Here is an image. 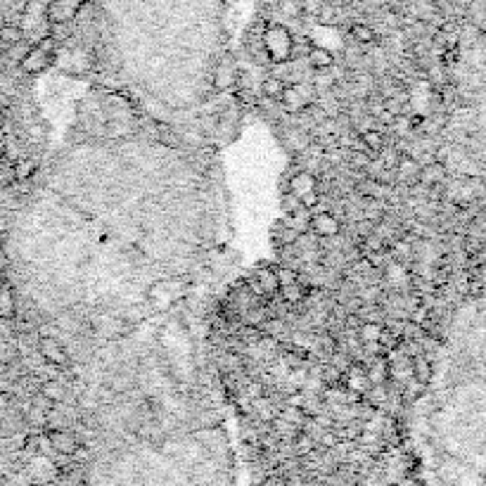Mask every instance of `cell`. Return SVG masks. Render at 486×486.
I'll return each mask as SVG.
<instances>
[{
	"mask_svg": "<svg viewBox=\"0 0 486 486\" xmlns=\"http://www.w3.org/2000/svg\"><path fill=\"white\" fill-rule=\"evenodd\" d=\"M40 394H43L48 401H53V403H60L62 398H65V389H62L57 382H45L43 387H40Z\"/></svg>",
	"mask_w": 486,
	"mask_h": 486,
	"instance_id": "603a6c76",
	"label": "cell"
},
{
	"mask_svg": "<svg viewBox=\"0 0 486 486\" xmlns=\"http://www.w3.org/2000/svg\"><path fill=\"white\" fill-rule=\"evenodd\" d=\"M48 439H50V444H53V448L57 451V453L72 455V453H76V451H79L76 437H74L72 432H67V430H55V432H50Z\"/></svg>",
	"mask_w": 486,
	"mask_h": 486,
	"instance_id": "8fae6325",
	"label": "cell"
},
{
	"mask_svg": "<svg viewBox=\"0 0 486 486\" xmlns=\"http://www.w3.org/2000/svg\"><path fill=\"white\" fill-rule=\"evenodd\" d=\"M282 202H285V211H289V213H294V211L304 209V206H302V202H299V197H297V195H292V193H289V190L285 193V197H282Z\"/></svg>",
	"mask_w": 486,
	"mask_h": 486,
	"instance_id": "484cf974",
	"label": "cell"
},
{
	"mask_svg": "<svg viewBox=\"0 0 486 486\" xmlns=\"http://www.w3.org/2000/svg\"><path fill=\"white\" fill-rule=\"evenodd\" d=\"M5 140H8V136H5V131L0 129V157L5 154Z\"/></svg>",
	"mask_w": 486,
	"mask_h": 486,
	"instance_id": "83f0119b",
	"label": "cell"
},
{
	"mask_svg": "<svg viewBox=\"0 0 486 486\" xmlns=\"http://www.w3.org/2000/svg\"><path fill=\"white\" fill-rule=\"evenodd\" d=\"M17 314V299L10 285H0V318L3 321H13Z\"/></svg>",
	"mask_w": 486,
	"mask_h": 486,
	"instance_id": "5bb4252c",
	"label": "cell"
},
{
	"mask_svg": "<svg viewBox=\"0 0 486 486\" xmlns=\"http://www.w3.org/2000/svg\"><path fill=\"white\" fill-rule=\"evenodd\" d=\"M254 287H257L259 294H277L280 292V285H277V275L275 268H257V277H254Z\"/></svg>",
	"mask_w": 486,
	"mask_h": 486,
	"instance_id": "9c48e42d",
	"label": "cell"
},
{
	"mask_svg": "<svg viewBox=\"0 0 486 486\" xmlns=\"http://www.w3.org/2000/svg\"><path fill=\"white\" fill-rule=\"evenodd\" d=\"M358 337L363 339L366 346H380V337H382V327L378 323H363L361 330H358Z\"/></svg>",
	"mask_w": 486,
	"mask_h": 486,
	"instance_id": "ac0fdd59",
	"label": "cell"
},
{
	"mask_svg": "<svg viewBox=\"0 0 486 486\" xmlns=\"http://www.w3.org/2000/svg\"><path fill=\"white\" fill-rule=\"evenodd\" d=\"M55 48H57V40L53 33L43 36L36 43L29 45V50L24 53V57L19 60V69L24 74H40L45 72L55 60Z\"/></svg>",
	"mask_w": 486,
	"mask_h": 486,
	"instance_id": "3957f363",
	"label": "cell"
},
{
	"mask_svg": "<svg viewBox=\"0 0 486 486\" xmlns=\"http://www.w3.org/2000/svg\"><path fill=\"white\" fill-rule=\"evenodd\" d=\"M287 190L302 200V197H306V195L318 193V178L311 171H299V173H294V176H292Z\"/></svg>",
	"mask_w": 486,
	"mask_h": 486,
	"instance_id": "ba28073f",
	"label": "cell"
},
{
	"mask_svg": "<svg viewBox=\"0 0 486 486\" xmlns=\"http://www.w3.org/2000/svg\"><path fill=\"white\" fill-rule=\"evenodd\" d=\"M306 55H309L311 69H316V72H327V69L334 67V55L327 48H323V45H311Z\"/></svg>",
	"mask_w": 486,
	"mask_h": 486,
	"instance_id": "7c38bea8",
	"label": "cell"
},
{
	"mask_svg": "<svg viewBox=\"0 0 486 486\" xmlns=\"http://www.w3.org/2000/svg\"><path fill=\"white\" fill-rule=\"evenodd\" d=\"M275 275H277V285L280 287H287V285H294L299 280V273L294 268H287V266H277L275 268Z\"/></svg>",
	"mask_w": 486,
	"mask_h": 486,
	"instance_id": "cb8c5ba5",
	"label": "cell"
},
{
	"mask_svg": "<svg viewBox=\"0 0 486 486\" xmlns=\"http://www.w3.org/2000/svg\"><path fill=\"white\" fill-rule=\"evenodd\" d=\"M306 292H309V289H306V287L302 285V277H299V280L294 282V285L280 287V294H282V299H285L287 304H297V302H302V299L306 297Z\"/></svg>",
	"mask_w": 486,
	"mask_h": 486,
	"instance_id": "d6986e66",
	"label": "cell"
},
{
	"mask_svg": "<svg viewBox=\"0 0 486 486\" xmlns=\"http://www.w3.org/2000/svg\"><path fill=\"white\" fill-rule=\"evenodd\" d=\"M38 354L43 356L45 363H50V366H55V368H67L69 361H72L69 351L62 346L60 339H55V337H40L38 339Z\"/></svg>",
	"mask_w": 486,
	"mask_h": 486,
	"instance_id": "8992f818",
	"label": "cell"
},
{
	"mask_svg": "<svg viewBox=\"0 0 486 486\" xmlns=\"http://www.w3.org/2000/svg\"><path fill=\"white\" fill-rule=\"evenodd\" d=\"M261 48L266 57H268L273 65H287L294 57V36L292 31L285 24H277V22H270V24L264 26L261 31Z\"/></svg>",
	"mask_w": 486,
	"mask_h": 486,
	"instance_id": "7a4b0ae2",
	"label": "cell"
},
{
	"mask_svg": "<svg viewBox=\"0 0 486 486\" xmlns=\"http://www.w3.org/2000/svg\"><path fill=\"white\" fill-rule=\"evenodd\" d=\"M5 230H8V221H5V218H0V233H5Z\"/></svg>",
	"mask_w": 486,
	"mask_h": 486,
	"instance_id": "f1b7e54d",
	"label": "cell"
},
{
	"mask_svg": "<svg viewBox=\"0 0 486 486\" xmlns=\"http://www.w3.org/2000/svg\"><path fill=\"white\" fill-rule=\"evenodd\" d=\"M277 8H280V15L297 19L302 15V0H277Z\"/></svg>",
	"mask_w": 486,
	"mask_h": 486,
	"instance_id": "7402d4cb",
	"label": "cell"
},
{
	"mask_svg": "<svg viewBox=\"0 0 486 486\" xmlns=\"http://www.w3.org/2000/svg\"><path fill=\"white\" fill-rule=\"evenodd\" d=\"M3 124H5V112L0 109V129H3Z\"/></svg>",
	"mask_w": 486,
	"mask_h": 486,
	"instance_id": "f546056e",
	"label": "cell"
},
{
	"mask_svg": "<svg viewBox=\"0 0 486 486\" xmlns=\"http://www.w3.org/2000/svg\"><path fill=\"white\" fill-rule=\"evenodd\" d=\"M105 486H228V479L213 460L197 458L185 465L183 477H114Z\"/></svg>",
	"mask_w": 486,
	"mask_h": 486,
	"instance_id": "6da1fadb",
	"label": "cell"
},
{
	"mask_svg": "<svg viewBox=\"0 0 486 486\" xmlns=\"http://www.w3.org/2000/svg\"><path fill=\"white\" fill-rule=\"evenodd\" d=\"M237 69L230 60L221 62V65L216 67V74H213V86H216V90H230L233 86L237 83Z\"/></svg>",
	"mask_w": 486,
	"mask_h": 486,
	"instance_id": "30bf717a",
	"label": "cell"
},
{
	"mask_svg": "<svg viewBox=\"0 0 486 486\" xmlns=\"http://www.w3.org/2000/svg\"><path fill=\"white\" fill-rule=\"evenodd\" d=\"M351 38H354L356 43H361V45H370V43H375L378 33H375V29L370 24L356 22V24H351Z\"/></svg>",
	"mask_w": 486,
	"mask_h": 486,
	"instance_id": "2e32d148",
	"label": "cell"
},
{
	"mask_svg": "<svg viewBox=\"0 0 486 486\" xmlns=\"http://www.w3.org/2000/svg\"><path fill=\"white\" fill-rule=\"evenodd\" d=\"M410 366H413V375H415V380L422 382V384H430V382H432V363L427 361L425 356H415Z\"/></svg>",
	"mask_w": 486,
	"mask_h": 486,
	"instance_id": "e0dca14e",
	"label": "cell"
},
{
	"mask_svg": "<svg viewBox=\"0 0 486 486\" xmlns=\"http://www.w3.org/2000/svg\"><path fill=\"white\" fill-rule=\"evenodd\" d=\"M309 230H314L318 237H337L342 233V221L332 211H316L311 213Z\"/></svg>",
	"mask_w": 486,
	"mask_h": 486,
	"instance_id": "52a82bcc",
	"label": "cell"
},
{
	"mask_svg": "<svg viewBox=\"0 0 486 486\" xmlns=\"http://www.w3.org/2000/svg\"><path fill=\"white\" fill-rule=\"evenodd\" d=\"M415 166H418V164H415L410 157H401V161H398V173H401V176H410V173L418 171Z\"/></svg>",
	"mask_w": 486,
	"mask_h": 486,
	"instance_id": "4316f807",
	"label": "cell"
},
{
	"mask_svg": "<svg viewBox=\"0 0 486 486\" xmlns=\"http://www.w3.org/2000/svg\"><path fill=\"white\" fill-rule=\"evenodd\" d=\"M358 143H361V149L368 154H380L384 149V136L378 129H366L358 136Z\"/></svg>",
	"mask_w": 486,
	"mask_h": 486,
	"instance_id": "4fadbf2b",
	"label": "cell"
},
{
	"mask_svg": "<svg viewBox=\"0 0 486 486\" xmlns=\"http://www.w3.org/2000/svg\"><path fill=\"white\" fill-rule=\"evenodd\" d=\"M33 171H36V161L33 159H17L15 166H13V176L15 181H29V178L33 176Z\"/></svg>",
	"mask_w": 486,
	"mask_h": 486,
	"instance_id": "ffe728a7",
	"label": "cell"
},
{
	"mask_svg": "<svg viewBox=\"0 0 486 486\" xmlns=\"http://www.w3.org/2000/svg\"><path fill=\"white\" fill-rule=\"evenodd\" d=\"M318 24H334L337 22V10L332 8V5H323V8H318Z\"/></svg>",
	"mask_w": 486,
	"mask_h": 486,
	"instance_id": "d4e9b609",
	"label": "cell"
},
{
	"mask_svg": "<svg viewBox=\"0 0 486 486\" xmlns=\"http://www.w3.org/2000/svg\"><path fill=\"white\" fill-rule=\"evenodd\" d=\"M19 40H24V33H22L19 24H3V26H0V43L15 45V43H19Z\"/></svg>",
	"mask_w": 486,
	"mask_h": 486,
	"instance_id": "44dd1931",
	"label": "cell"
},
{
	"mask_svg": "<svg viewBox=\"0 0 486 486\" xmlns=\"http://www.w3.org/2000/svg\"><path fill=\"white\" fill-rule=\"evenodd\" d=\"M277 102H280L287 112L302 114L304 109H309V105H314V97L309 95V90H306L302 83H285V90H282Z\"/></svg>",
	"mask_w": 486,
	"mask_h": 486,
	"instance_id": "5b68a950",
	"label": "cell"
},
{
	"mask_svg": "<svg viewBox=\"0 0 486 486\" xmlns=\"http://www.w3.org/2000/svg\"><path fill=\"white\" fill-rule=\"evenodd\" d=\"M86 0H48L45 5V19L50 26H67L81 15Z\"/></svg>",
	"mask_w": 486,
	"mask_h": 486,
	"instance_id": "277c9868",
	"label": "cell"
},
{
	"mask_svg": "<svg viewBox=\"0 0 486 486\" xmlns=\"http://www.w3.org/2000/svg\"><path fill=\"white\" fill-rule=\"evenodd\" d=\"M282 90H285V81L280 76H266L261 83V95L268 100H280Z\"/></svg>",
	"mask_w": 486,
	"mask_h": 486,
	"instance_id": "9a60e30c",
	"label": "cell"
}]
</instances>
